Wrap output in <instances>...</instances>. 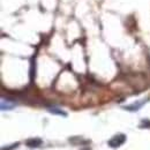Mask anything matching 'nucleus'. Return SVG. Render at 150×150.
<instances>
[{"label":"nucleus","instance_id":"f257e3e1","mask_svg":"<svg viewBox=\"0 0 150 150\" xmlns=\"http://www.w3.org/2000/svg\"><path fill=\"white\" fill-rule=\"evenodd\" d=\"M126 141V135L124 134H118V135H114L112 139L109 141V146L111 148H119L120 146H122Z\"/></svg>","mask_w":150,"mask_h":150},{"label":"nucleus","instance_id":"f03ea898","mask_svg":"<svg viewBox=\"0 0 150 150\" xmlns=\"http://www.w3.org/2000/svg\"><path fill=\"white\" fill-rule=\"evenodd\" d=\"M146 103H147V99H142V100L136 102V103H134V104H131V105H128V106H125V109L128 110V111H137V110H140Z\"/></svg>","mask_w":150,"mask_h":150},{"label":"nucleus","instance_id":"7ed1b4c3","mask_svg":"<svg viewBox=\"0 0 150 150\" xmlns=\"http://www.w3.org/2000/svg\"><path fill=\"white\" fill-rule=\"evenodd\" d=\"M14 106H15V103H13L8 99H5V98L1 99V110L2 111H9V110L14 109Z\"/></svg>","mask_w":150,"mask_h":150},{"label":"nucleus","instance_id":"20e7f679","mask_svg":"<svg viewBox=\"0 0 150 150\" xmlns=\"http://www.w3.org/2000/svg\"><path fill=\"white\" fill-rule=\"evenodd\" d=\"M40 144H42V140L39 139H30L27 141V146L30 148H37Z\"/></svg>","mask_w":150,"mask_h":150},{"label":"nucleus","instance_id":"39448f33","mask_svg":"<svg viewBox=\"0 0 150 150\" xmlns=\"http://www.w3.org/2000/svg\"><path fill=\"white\" fill-rule=\"evenodd\" d=\"M49 111H50L51 113H56V114H59V115H62V117H66V115H67L66 112H64L62 110L57 109V108H50V109H49Z\"/></svg>","mask_w":150,"mask_h":150}]
</instances>
